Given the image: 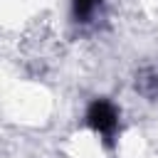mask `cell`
Wrapping results in <instances>:
<instances>
[{
	"instance_id": "2",
	"label": "cell",
	"mask_w": 158,
	"mask_h": 158,
	"mask_svg": "<svg viewBox=\"0 0 158 158\" xmlns=\"http://www.w3.org/2000/svg\"><path fill=\"white\" fill-rule=\"evenodd\" d=\"M136 91L148 101L158 99V67H143L136 77Z\"/></svg>"
},
{
	"instance_id": "1",
	"label": "cell",
	"mask_w": 158,
	"mask_h": 158,
	"mask_svg": "<svg viewBox=\"0 0 158 158\" xmlns=\"http://www.w3.org/2000/svg\"><path fill=\"white\" fill-rule=\"evenodd\" d=\"M86 123L106 143H111L116 131H118V111L109 99H94L86 109Z\"/></svg>"
},
{
	"instance_id": "3",
	"label": "cell",
	"mask_w": 158,
	"mask_h": 158,
	"mask_svg": "<svg viewBox=\"0 0 158 158\" xmlns=\"http://www.w3.org/2000/svg\"><path fill=\"white\" fill-rule=\"evenodd\" d=\"M96 2L99 0H74V5H72V12H74V20H86L91 12H94V7H96Z\"/></svg>"
}]
</instances>
